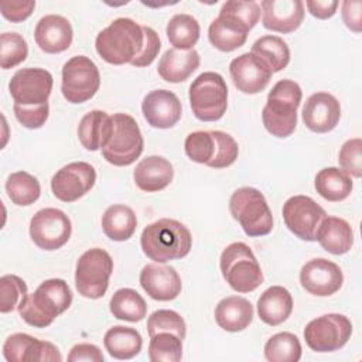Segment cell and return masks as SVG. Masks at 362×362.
I'll return each mask as SVG.
<instances>
[{"label":"cell","instance_id":"ba28073f","mask_svg":"<svg viewBox=\"0 0 362 362\" xmlns=\"http://www.w3.org/2000/svg\"><path fill=\"white\" fill-rule=\"evenodd\" d=\"M189 105L197 119L219 120L228 107V86L222 75L211 71L198 75L189 86Z\"/></svg>","mask_w":362,"mask_h":362},{"label":"cell","instance_id":"8d00e7d4","mask_svg":"<svg viewBox=\"0 0 362 362\" xmlns=\"http://www.w3.org/2000/svg\"><path fill=\"white\" fill-rule=\"evenodd\" d=\"M110 313L115 318L137 322L147 314L144 298L133 288H119L110 298Z\"/></svg>","mask_w":362,"mask_h":362},{"label":"cell","instance_id":"c3c4849f","mask_svg":"<svg viewBox=\"0 0 362 362\" xmlns=\"http://www.w3.org/2000/svg\"><path fill=\"white\" fill-rule=\"evenodd\" d=\"M68 361H90V362H103V354L93 344H76L68 354Z\"/></svg>","mask_w":362,"mask_h":362},{"label":"cell","instance_id":"f6af8a7d","mask_svg":"<svg viewBox=\"0 0 362 362\" xmlns=\"http://www.w3.org/2000/svg\"><path fill=\"white\" fill-rule=\"evenodd\" d=\"M143 33H144V45L141 52L133 59L132 62L133 66H148L156 59L161 48L160 37L151 27L143 25Z\"/></svg>","mask_w":362,"mask_h":362},{"label":"cell","instance_id":"f907efd6","mask_svg":"<svg viewBox=\"0 0 362 362\" xmlns=\"http://www.w3.org/2000/svg\"><path fill=\"white\" fill-rule=\"evenodd\" d=\"M338 1L332 0V1H320V0H310L305 3L308 11L311 16L320 18V20H327L329 17H332L337 13V7H338Z\"/></svg>","mask_w":362,"mask_h":362},{"label":"cell","instance_id":"9a60e30c","mask_svg":"<svg viewBox=\"0 0 362 362\" xmlns=\"http://www.w3.org/2000/svg\"><path fill=\"white\" fill-rule=\"evenodd\" d=\"M283 219L291 233L301 240L313 242L320 223L327 212L313 198L307 195L290 197L283 205Z\"/></svg>","mask_w":362,"mask_h":362},{"label":"cell","instance_id":"603a6c76","mask_svg":"<svg viewBox=\"0 0 362 362\" xmlns=\"http://www.w3.org/2000/svg\"><path fill=\"white\" fill-rule=\"evenodd\" d=\"M260 8L263 27L281 34L296 31L304 18V3L300 0H264Z\"/></svg>","mask_w":362,"mask_h":362},{"label":"cell","instance_id":"4fadbf2b","mask_svg":"<svg viewBox=\"0 0 362 362\" xmlns=\"http://www.w3.org/2000/svg\"><path fill=\"white\" fill-rule=\"evenodd\" d=\"M54 85L52 75L42 68L18 69L8 82L14 105L20 107H40L48 103Z\"/></svg>","mask_w":362,"mask_h":362},{"label":"cell","instance_id":"6da1fadb","mask_svg":"<svg viewBox=\"0 0 362 362\" xmlns=\"http://www.w3.org/2000/svg\"><path fill=\"white\" fill-rule=\"evenodd\" d=\"M143 253L156 263L185 257L192 246L189 229L171 218L158 219L147 225L140 236Z\"/></svg>","mask_w":362,"mask_h":362},{"label":"cell","instance_id":"b9f144b4","mask_svg":"<svg viewBox=\"0 0 362 362\" xmlns=\"http://www.w3.org/2000/svg\"><path fill=\"white\" fill-rule=\"evenodd\" d=\"M28 55L25 40L17 33H3L0 35V65L10 69L21 64Z\"/></svg>","mask_w":362,"mask_h":362},{"label":"cell","instance_id":"681fc988","mask_svg":"<svg viewBox=\"0 0 362 362\" xmlns=\"http://www.w3.org/2000/svg\"><path fill=\"white\" fill-rule=\"evenodd\" d=\"M362 3L361 1H344L342 3V20L345 25L354 33H361L362 24Z\"/></svg>","mask_w":362,"mask_h":362},{"label":"cell","instance_id":"f35d334b","mask_svg":"<svg viewBox=\"0 0 362 362\" xmlns=\"http://www.w3.org/2000/svg\"><path fill=\"white\" fill-rule=\"evenodd\" d=\"M264 356L269 362H297L301 358L300 339L291 332H279L267 339Z\"/></svg>","mask_w":362,"mask_h":362},{"label":"cell","instance_id":"60d3db41","mask_svg":"<svg viewBox=\"0 0 362 362\" xmlns=\"http://www.w3.org/2000/svg\"><path fill=\"white\" fill-rule=\"evenodd\" d=\"M28 290L25 281L16 274H4L0 279V311L11 313L27 298Z\"/></svg>","mask_w":362,"mask_h":362},{"label":"cell","instance_id":"277c9868","mask_svg":"<svg viewBox=\"0 0 362 362\" xmlns=\"http://www.w3.org/2000/svg\"><path fill=\"white\" fill-rule=\"evenodd\" d=\"M303 90L291 79H280L267 95L262 112L264 129L276 137L286 139L293 134L297 126V109L301 103Z\"/></svg>","mask_w":362,"mask_h":362},{"label":"cell","instance_id":"e0dca14e","mask_svg":"<svg viewBox=\"0 0 362 362\" xmlns=\"http://www.w3.org/2000/svg\"><path fill=\"white\" fill-rule=\"evenodd\" d=\"M300 283L305 291L317 297L335 294L344 283L339 266L328 259L318 257L307 262L300 270Z\"/></svg>","mask_w":362,"mask_h":362},{"label":"cell","instance_id":"d590c367","mask_svg":"<svg viewBox=\"0 0 362 362\" xmlns=\"http://www.w3.org/2000/svg\"><path fill=\"white\" fill-rule=\"evenodd\" d=\"M257 55L272 72H279L284 69L290 62V49L287 42L277 37V35H263L257 38L253 45L252 51Z\"/></svg>","mask_w":362,"mask_h":362},{"label":"cell","instance_id":"e575fe53","mask_svg":"<svg viewBox=\"0 0 362 362\" xmlns=\"http://www.w3.org/2000/svg\"><path fill=\"white\" fill-rule=\"evenodd\" d=\"M165 33L170 44L175 49L188 51L198 42L201 28L197 18L189 14L180 13L170 18Z\"/></svg>","mask_w":362,"mask_h":362},{"label":"cell","instance_id":"30bf717a","mask_svg":"<svg viewBox=\"0 0 362 362\" xmlns=\"http://www.w3.org/2000/svg\"><path fill=\"white\" fill-rule=\"evenodd\" d=\"M113 272L110 255L100 247H92L83 252L75 269V286L78 293L86 298H100L105 296L109 279Z\"/></svg>","mask_w":362,"mask_h":362},{"label":"cell","instance_id":"9c48e42d","mask_svg":"<svg viewBox=\"0 0 362 362\" xmlns=\"http://www.w3.org/2000/svg\"><path fill=\"white\" fill-rule=\"evenodd\" d=\"M113 134L102 148L103 158L117 167L133 164L144 148V140L137 122L127 113H115Z\"/></svg>","mask_w":362,"mask_h":362},{"label":"cell","instance_id":"8fae6325","mask_svg":"<svg viewBox=\"0 0 362 362\" xmlns=\"http://www.w3.org/2000/svg\"><path fill=\"white\" fill-rule=\"evenodd\" d=\"M100 86V74L96 64L85 57L75 55L62 66L61 90L69 103H83L95 96Z\"/></svg>","mask_w":362,"mask_h":362},{"label":"cell","instance_id":"3957f363","mask_svg":"<svg viewBox=\"0 0 362 362\" xmlns=\"http://www.w3.org/2000/svg\"><path fill=\"white\" fill-rule=\"evenodd\" d=\"M143 45V25L127 17L113 20L95 40L96 52L103 61L112 65L132 64L141 52Z\"/></svg>","mask_w":362,"mask_h":362},{"label":"cell","instance_id":"5bb4252c","mask_svg":"<svg viewBox=\"0 0 362 362\" xmlns=\"http://www.w3.org/2000/svg\"><path fill=\"white\" fill-rule=\"evenodd\" d=\"M69 216L57 208H44L34 214L30 222V236L42 250H57L71 238Z\"/></svg>","mask_w":362,"mask_h":362},{"label":"cell","instance_id":"ab89813d","mask_svg":"<svg viewBox=\"0 0 362 362\" xmlns=\"http://www.w3.org/2000/svg\"><path fill=\"white\" fill-rule=\"evenodd\" d=\"M182 356V339L168 331L150 337L148 359L151 362H178Z\"/></svg>","mask_w":362,"mask_h":362},{"label":"cell","instance_id":"4dcf8cb0","mask_svg":"<svg viewBox=\"0 0 362 362\" xmlns=\"http://www.w3.org/2000/svg\"><path fill=\"white\" fill-rule=\"evenodd\" d=\"M293 311V297L281 286H272L257 300L259 318L272 327L284 322Z\"/></svg>","mask_w":362,"mask_h":362},{"label":"cell","instance_id":"5b68a950","mask_svg":"<svg viewBox=\"0 0 362 362\" xmlns=\"http://www.w3.org/2000/svg\"><path fill=\"white\" fill-rule=\"evenodd\" d=\"M184 150L189 160L212 168L232 165L239 154L235 139L221 130H198L187 136Z\"/></svg>","mask_w":362,"mask_h":362},{"label":"cell","instance_id":"4316f807","mask_svg":"<svg viewBox=\"0 0 362 362\" xmlns=\"http://www.w3.org/2000/svg\"><path fill=\"white\" fill-rule=\"evenodd\" d=\"M113 134V119L103 110H90L79 122L78 137L81 144L89 150H102Z\"/></svg>","mask_w":362,"mask_h":362},{"label":"cell","instance_id":"d4e9b609","mask_svg":"<svg viewBox=\"0 0 362 362\" xmlns=\"http://www.w3.org/2000/svg\"><path fill=\"white\" fill-rule=\"evenodd\" d=\"M34 38L40 49L47 54H59L69 48L74 31L71 23L58 14H48L40 18L34 30Z\"/></svg>","mask_w":362,"mask_h":362},{"label":"cell","instance_id":"52a82bcc","mask_svg":"<svg viewBox=\"0 0 362 362\" xmlns=\"http://www.w3.org/2000/svg\"><path fill=\"white\" fill-rule=\"evenodd\" d=\"M229 211L250 238L269 235L273 229V215L269 204L264 195L253 187L238 188L230 195Z\"/></svg>","mask_w":362,"mask_h":362},{"label":"cell","instance_id":"d6986e66","mask_svg":"<svg viewBox=\"0 0 362 362\" xmlns=\"http://www.w3.org/2000/svg\"><path fill=\"white\" fill-rule=\"evenodd\" d=\"M3 355L8 362H33V361L61 362L62 361L61 352L54 344L48 341H40L23 332L13 334L6 339L3 345Z\"/></svg>","mask_w":362,"mask_h":362},{"label":"cell","instance_id":"ee69618b","mask_svg":"<svg viewBox=\"0 0 362 362\" xmlns=\"http://www.w3.org/2000/svg\"><path fill=\"white\" fill-rule=\"evenodd\" d=\"M362 140L359 137L346 140L338 154V161L344 173L349 177L359 178L362 175Z\"/></svg>","mask_w":362,"mask_h":362},{"label":"cell","instance_id":"7c38bea8","mask_svg":"<svg viewBox=\"0 0 362 362\" xmlns=\"http://www.w3.org/2000/svg\"><path fill=\"white\" fill-rule=\"evenodd\" d=\"M352 334V324L344 314L329 313L311 320L304 328V339L315 352L341 349Z\"/></svg>","mask_w":362,"mask_h":362},{"label":"cell","instance_id":"836d02e7","mask_svg":"<svg viewBox=\"0 0 362 362\" xmlns=\"http://www.w3.org/2000/svg\"><path fill=\"white\" fill-rule=\"evenodd\" d=\"M315 191L329 202H339L349 197L352 191L351 177L337 167L322 168L314 181Z\"/></svg>","mask_w":362,"mask_h":362},{"label":"cell","instance_id":"83f0119b","mask_svg":"<svg viewBox=\"0 0 362 362\" xmlns=\"http://www.w3.org/2000/svg\"><path fill=\"white\" fill-rule=\"evenodd\" d=\"M253 320V305L239 296L222 298L215 307L216 324L228 332H239L250 325Z\"/></svg>","mask_w":362,"mask_h":362},{"label":"cell","instance_id":"bcb514c9","mask_svg":"<svg viewBox=\"0 0 362 362\" xmlns=\"http://www.w3.org/2000/svg\"><path fill=\"white\" fill-rule=\"evenodd\" d=\"M14 116L16 119L27 129H40L45 124L49 113L48 103L40 107H20L17 105H13Z\"/></svg>","mask_w":362,"mask_h":362},{"label":"cell","instance_id":"7bdbcfd3","mask_svg":"<svg viewBox=\"0 0 362 362\" xmlns=\"http://www.w3.org/2000/svg\"><path fill=\"white\" fill-rule=\"evenodd\" d=\"M147 331L150 337L157 332L168 331L184 339L187 334V325L184 318L177 311L157 310L147 320Z\"/></svg>","mask_w":362,"mask_h":362},{"label":"cell","instance_id":"1f68e13d","mask_svg":"<svg viewBox=\"0 0 362 362\" xmlns=\"http://www.w3.org/2000/svg\"><path fill=\"white\" fill-rule=\"evenodd\" d=\"M103 345L116 359H132L140 354L143 339L137 329L124 325L109 328L103 337Z\"/></svg>","mask_w":362,"mask_h":362},{"label":"cell","instance_id":"ac0fdd59","mask_svg":"<svg viewBox=\"0 0 362 362\" xmlns=\"http://www.w3.org/2000/svg\"><path fill=\"white\" fill-rule=\"evenodd\" d=\"M229 72L238 90L247 95L264 90L273 75L270 68L253 52H245L232 59Z\"/></svg>","mask_w":362,"mask_h":362},{"label":"cell","instance_id":"74e56055","mask_svg":"<svg viewBox=\"0 0 362 362\" xmlns=\"http://www.w3.org/2000/svg\"><path fill=\"white\" fill-rule=\"evenodd\" d=\"M6 192L13 204L27 206L40 198L41 187L34 175L25 171H16L6 181Z\"/></svg>","mask_w":362,"mask_h":362},{"label":"cell","instance_id":"f546056e","mask_svg":"<svg viewBox=\"0 0 362 362\" xmlns=\"http://www.w3.org/2000/svg\"><path fill=\"white\" fill-rule=\"evenodd\" d=\"M315 240L324 250L332 255L348 253L354 245V232L351 225L337 216H325L318 226Z\"/></svg>","mask_w":362,"mask_h":362},{"label":"cell","instance_id":"44dd1931","mask_svg":"<svg viewBox=\"0 0 362 362\" xmlns=\"http://www.w3.org/2000/svg\"><path fill=\"white\" fill-rule=\"evenodd\" d=\"M139 280L143 290L157 301H171L178 297L182 288L177 270L161 263L146 264L140 272Z\"/></svg>","mask_w":362,"mask_h":362},{"label":"cell","instance_id":"8992f818","mask_svg":"<svg viewBox=\"0 0 362 362\" xmlns=\"http://www.w3.org/2000/svg\"><path fill=\"white\" fill-rule=\"evenodd\" d=\"M223 279L238 293L255 291L263 283V272L252 249L243 242L228 245L219 259Z\"/></svg>","mask_w":362,"mask_h":362},{"label":"cell","instance_id":"7dc6e473","mask_svg":"<svg viewBox=\"0 0 362 362\" xmlns=\"http://www.w3.org/2000/svg\"><path fill=\"white\" fill-rule=\"evenodd\" d=\"M35 7V1H1V16L11 23H21L28 18Z\"/></svg>","mask_w":362,"mask_h":362},{"label":"cell","instance_id":"d6a6232c","mask_svg":"<svg viewBox=\"0 0 362 362\" xmlns=\"http://www.w3.org/2000/svg\"><path fill=\"white\" fill-rule=\"evenodd\" d=\"M137 228V218L133 209L123 204L109 206L102 216V229L105 235L115 242L130 239Z\"/></svg>","mask_w":362,"mask_h":362},{"label":"cell","instance_id":"cb8c5ba5","mask_svg":"<svg viewBox=\"0 0 362 362\" xmlns=\"http://www.w3.org/2000/svg\"><path fill=\"white\" fill-rule=\"evenodd\" d=\"M250 30L252 28L242 18L221 7L219 16L208 28V38L216 49L230 52L246 42Z\"/></svg>","mask_w":362,"mask_h":362},{"label":"cell","instance_id":"7a4b0ae2","mask_svg":"<svg viewBox=\"0 0 362 362\" xmlns=\"http://www.w3.org/2000/svg\"><path fill=\"white\" fill-rule=\"evenodd\" d=\"M72 303V291L62 279L42 281L18 307L20 317L31 327L45 328L65 313Z\"/></svg>","mask_w":362,"mask_h":362},{"label":"cell","instance_id":"f1b7e54d","mask_svg":"<svg viewBox=\"0 0 362 362\" xmlns=\"http://www.w3.org/2000/svg\"><path fill=\"white\" fill-rule=\"evenodd\" d=\"M199 62V54L194 48L188 51L171 48L160 58L157 72L164 81L178 83L188 79L197 71Z\"/></svg>","mask_w":362,"mask_h":362},{"label":"cell","instance_id":"484cf974","mask_svg":"<svg viewBox=\"0 0 362 362\" xmlns=\"http://www.w3.org/2000/svg\"><path fill=\"white\" fill-rule=\"evenodd\" d=\"M174 177L171 163L161 156L143 158L133 171L136 185L144 192H157L170 185Z\"/></svg>","mask_w":362,"mask_h":362},{"label":"cell","instance_id":"ffe728a7","mask_svg":"<svg viewBox=\"0 0 362 362\" xmlns=\"http://www.w3.org/2000/svg\"><path fill=\"white\" fill-rule=\"evenodd\" d=\"M141 112L151 127L170 129L182 115L178 96L167 89H156L147 93L141 102Z\"/></svg>","mask_w":362,"mask_h":362},{"label":"cell","instance_id":"2e32d148","mask_svg":"<svg viewBox=\"0 0 362 362\" xmlns=\"http://www.w3.org/2000/svg\"><path fill=\"white\" fill-rule=\"evenodd\" d=\"M96 181L93 165L75 161L58 170L51 180L52 194L62 202H74L92 189Z\"/></svg>","mask_w":362,"mask_h":362},{"label":"cell","instance_id":"7402d4cb","mask_svg":"<svg viewBox=\"0 0 362 362\" xmlns=\"http://www.w3.org/2000/svg\"><path fill=\"white\" fill-rule=\"evenodd\" d=\"M303 122L314 133H327L335 129L341 117L338 99L328 92L313 93L303 107Z\"/></svg>","mask_w":362,"mask_h":362}]
</instances>
